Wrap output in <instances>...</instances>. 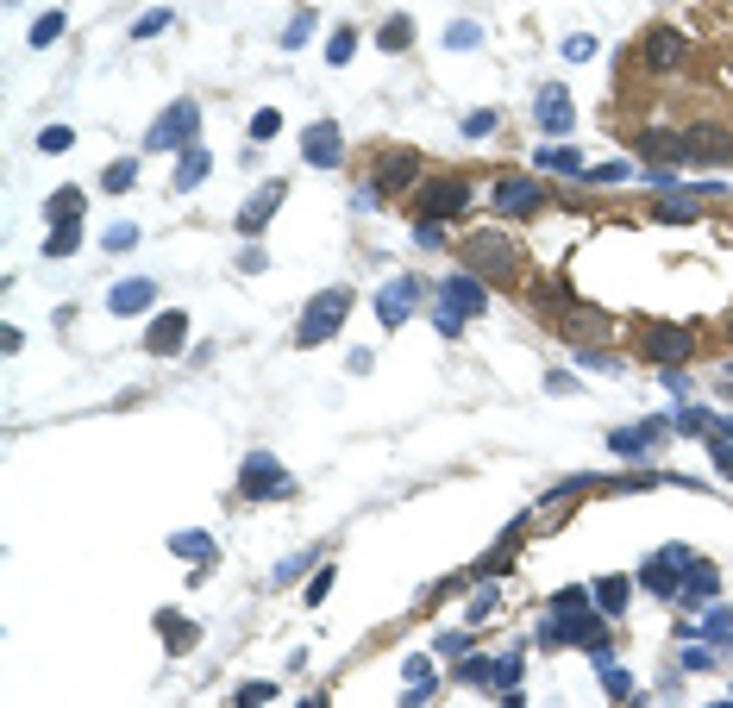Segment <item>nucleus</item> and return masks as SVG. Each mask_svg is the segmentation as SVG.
<instances>
[{
    "instance_id": "39",
    "label": "nucleus",
    "mask_w": 733,
    "mask_h": 708,
    "mask_svg": "<svg viewBox=\"0 0 733 708\" xmlns=\"http://www.w3.org/2000/svg\"><path fill=\"white\" fill-rule=\"evenodd\" d=\"M489 615H495V589L483 583V589H477V596H470V608H464V621H470V627H483Z\"/></svg>"
},
{
    "instance_id": "22",
    "label": "nucleus",
    "mask_w": 733,
    "mask_h": 708,
    "mask_svg": "<svg viewBox=\"0 0 733 708\" xmlns=\"http://www.w3.org/2000/svg\"><path fill=\"white\" fill-rule=\"evenodd\" d=\"M658 439H665V420H640V427H614V433H608V452H621V458H646Z\"/></svg>"
},
{
    "instance_id": "21",
    "label": "nucleus",
    "mask_w": 733,
    "mask_h": 708,
    "mask_svg": "<svg viewBox=\"0 0 733 708\" xmlns=\"http://www.w3.org/2000/svg\"><path fill=\"white\" fill-rule=\"evenodd\" d=\"M633 151H640L646 157V170H677V163H683V132H640V138H633Z\"/></svg>"
},
{
    "instance_id": "26",
    "label": "nucleus",
    "mask_w": 733,
    "mask_h": 708,
    "mask_svg": "<svg viewBox=\"0 0 733 708\" xmlns=\"http://www.w3.org/2000/svg\"><path fill=\"white\" fill-rule=\"evenodd\" d=\"M207 176H214V157H207L201 145H188L182 163H176V195H188V188H201Z\"/></svg>"
},
{
    "instance_id": "7",
    "label": "nucleus",
    "mask_w": 733,
    "mask_h": 708,
    "mask_svg": "<svg viewBox=\"0 0 733 708\" xmlns=\"http://www.w3.org/2000/svg\"><path fill=\"white\" fill-rule=\"evenodd\" d=\"M470 207V182L464 176H439L420 188V220H458Z\"/></svg>"
},
{
    "instance_id": "35",
    "label": "nucleus",
    "mask_w": 733,
    "mask_h": 708,
    "mask_svg": "<svg viewBox=\"0 0 733 708\" xmlns=\"http://www.w3.org/2000/svg\"><path fill=\"white\" fill-rule=\"evenodd\" d=\"M276 132H282V113H276V107H257V113H251V145H270Z\"/></svg>"
},
{
    "instance_id": "10",
    "label": "nucleus",
    "mask_w": 733,
    "mask_h": 708,
    "mask_svg": "<svg viewBox=\"0 0 733 708\" xmlns=\"http://www.w3.org/2000/svg\"><path fill=\"white\" fill-rule=\"evenodd\" d=\"M301 157L314 163V170H339V163H345V132L333 120H314L301 132Z\"/></svg>"
},
{
    "instance_id": "44",
    "label": "nucleus",
    "mask_w": 733,
    "mask_h": 708,
    "mask_svg": "<svg viewBox=\"0 0 733 708\" xmlns=\"http://www.w3.org/2000/svg\"><path fill=\"white\" fill-rule=\"evenodd\" d=\"M596 51H602V44L589 38V32H571V38H564V57H571V63H589Z\"/></svg>"
},
{
    "instance_id": "28",
    "label": "nucleus",
    "mask_w": 733,
    "mask_h": 708,
    "mask_svg": "<svg viewBox=\"0 0 733 708\" xmlns=\"http://www.w3.org/2000/svg\"><path fill=\"white\" fill-rule=\"evenodd\" d=\"M627 596H633V583H627V577H602V583H596L602 615H627Z\"/></svg>"
},
{
    "instance_id": "50",
    "label": "nucleus",
    "mask_w": 733,
    "mask_h": 708,
    "mask_svg": "<svg viewBox=\"0 0 733 708\" xmlns=\"http://www.w3.org/2000/svg\"><path fill=\"white\" fill-rule=\"evenodd\" d=\"M157 627L170 633V646H188V640H195V627H188L182 615H157Z\"/></svg>"
},
{
    "instance_id": "3",
    "label": "nucleus",
    "mask_w": 733,
    "mask_h": 708,
    "mask_svg": "<svg viewBox=\"0 0 733 708\" xmlns=\"http://www.w3.org/2000/svg\"><path fill=\"white\" fill-rule=\"evenodd\" d=\"M195 138H201V107L195 101H170L151 120V132H145V145H138V151H145V157L151 151H188Z\"/></svg>"
},
{
    "instance_id": "52",
    "label": "nucleus",
    "mask_w": 733,
    "mask_h": 708,
    "mask_svg": "<svg viewBox=\"0 0 733 708\" xmlns=\"http://www.w3.org/2000/svg\"><path fill=\"white\" fill-rule=\"evenodd\" d=\"M239 702H276V683L257 677V683H239Z\"/></svg>"
},
{
    "instance_id": "55",
    "label": "nucleus",
    "mask_w": 733,
    "mask_h": 708,
    "mask_svg": "<svg viewBox=\"0 0 733 708\" xmlns=\"http://www.w3.org/2000/svg\"><path fill=\"white\" fill-rule=\"evenodd\" d=\"M683 665H690V671H708V665H715V652H708V646H690V652H683Z\"/></svg>"
},
{
    "instance_id": "36",
    "label": "nucleus",
    "mask_w": 733,
    "mask_h": 708,
    "mask_svg": "<svg viewBox=\"0 0 733 708\" xmlns=\"http://www.w3.org/2000/svg\"><path fill=\"white\" fill-rule=\"evenodd\" d=\"M351 57H358V32L339 26L333 38H326V63H351Z\"/></svg>"
},
{
    "instance_id": "19",
    "label": "nucleus",
    "mask_w": 733,
    "mask_h": 708,
    "mask_svg": "<svg viewBox=\"0 0 733 708\" xmlns=\"http://www.w3.org/2000/svg\"><path fill=\"white\" fill-rule=\"evenodd\" d=\"M282 195H289V182H264V188H257V195H251V201L239 207V232H245V239H257V232H264V226L276 220Z\"/></svg>"
},
{
    "instance_id": "30",
    "label": "nucleus",
    "mask_w": 733,
    "mask_h": 708,
    "mask_svg": "<svg viewBox=\"0 0 733 708\" xmlns=\"http://www.w3.org/2000/svg\"><path fill=\"white\" fill-rule=\"evenodd\" d=\"M376 44H383V51H408V44H414V19H408V13L383 19V32H376Z\"/></svg>"
},
{
    "instance_id": "11",
    "label": "nucleus",
    "mask_w": 733,
    "mask_h": 708,
    "mask_svg": "<svg viewBox=\"0 0 733 708\" xmlns=\"http://www.w3.org/2000/svg\"><path fill=\"white\" fill-rule=\"evenodd\" d=\"M533 120H539V132H546V138H564V132L577 126L571 94H564L558 82H546V88H539V101H533Z\"/></svg>"
},
{
    "instance_id": "15",
    "label": "nucleus",
    "mask_w": 733,
    "mask_h": 708,
    "mask_svg": "<svg viewBox=\"0 0 733 708\" xmlns=\"http://www.w3.org/2000/svg\"><path fill=\"white\" fill-rule=\"evenodd\" d=\"M414 176H420V151H383V157H376L370 188H376V195H401Z\"/></svg>"
},
{
    "instance_id": "24",
    "label": "nucleus",
    "mask_w": 733,
    "mask_h": 708,
    "mask_svg": "<svg viewBox=\"0 0 733 708\" xmlns=\"http://www.w3.org/2000/svg\"><path fill=\"white\" fill-rule=\"evenodd\" d=\"M677 558H683V602H696V596L708 602V596H715V583H721V577H715V564H702L690 546H677Z\"/></svg>"
},
{
    "instance_id": "42",
    "label": "nucleus",
    "mask_w": 733,
    "mask_h": 708,
    "mask_svg": "<svg viewBox=\"0 0 733 708\" xmlns=\"http://www.w3.org/2000/svg\"><path fill=\"white\" fill-rule=\"evenodd\" d=\"M708 458H715V470L733 483V439H727V433H715V439H708Z\"/></svg>"
},
{
    "instance_id": "57",
    "label": "nucleus",
    "mask_w": 733,
    "mask_h": 708,
    "mask_svg": "<svg viewBox=\"0 0 733 708\" xmlns=\"http://www.w3.org/2000/svg\"><path fill=\"white\" fill-rule=\"evenodd\" d=\"M627 176V163H602V170H589V182H621Z\"/></svg>"
},
{
    "instance_id": "31",
    "label": "nucleus",
    "mask_w": 733,
    "mask_h": 708,
    "mask_svg": "<svg viewBox=\"0 0 733 708\" xmlns=\"http://www.w3.org/2000/svg\"><path fill=\"white\" fill-rule=\"evenodd\" d=\"M82 245V220H69V226H51L44 232V257H69Z\"/></svg>"
},
{
    "instance_id": "23",
    "label": "nucleus",
    "mask_w": 733,
    "mask_h": 708,
    "mask_svg": "<svg viewBox=\"0 0 733 708\" xmlns=\"http://www.w3.org/2000/svg\"><path fill=\"white\" fill-rule=\"evenodd\" d=\"M151 301H157V282H151V276H126V282H113L107 308H113V314H145Z\"/></svg>"
},
{
    "instance_id": "51",
    "label": "nucleus",
    "mask_w": 733,
    "mask_h": 708,
    "mask_svg": "<svg viewBox=\"0 0 733 708\" xmlns=\"http://www.w3.org/2000/svg\"><path fill=\"white\" fill-rule=\"evenodd\" d=\"M702 633H708V640H727V633H733V615H727V608H708Z\"/></svg>"
},
{
    "instance_id": "25",
    "label": "nucleus",
    "mask_w": 733,
    "mask_h": 708,
    "mask_svg": "<svg viewBox=\"0 0 733 708\" xmlns=\"http://www.w3.org/2000/svg\"><path fill=\"white\" fill-rule=\"evenodd\" d=\"M533 163H539V170H558V176H589L583 151H577V145H564V138H552V145H539V151H533Z\"/></svg>"
},
{
    "instance_id": "54",
    "label": "nucleus",
    "mask_w": 733,
    "mask_h": 708,
    "mask_svg": "<svg viewBox=\"0 0 733 708\" xmlns=\"http://www.w3.org/2000/svg\"><path fill=\"white\" fill-rule=\"evenodd\" d=\"M439 652L445 658H464L470 652V633H439Z\"/></svg>"
},
{
    "instance_id": "5",
    "label": "nucleus",
    "mask_w": 733,
    "mask_h": 708,
    "mask_svg": "<svg viewBox=\"0 0 733 708\" xmlns=\"http://www.w3.org/2000/svg\"><path fill=\"white\" fill-rule=\"evenodd\" d=\"M683 163H702V170H727L733 163V132L721 120H696L683 126Z\"/></svg>"
},
{
    "instance_id": "47",
    "label": "nucleus",
    "mask_w": 733,
    "mask_h": 708,
    "mask_svg": "<svg viewBox=\"0 0 733 708\" xmlns=\"http://www.w3.org/2000/svg\"><path fill=\"white\" fill-rule=\"evenodd\" d=\"M495 132V107H477V113H464V138H489Z\"/></svg>"
},
{
    "instance_id": "29",
    "label": "nucleus",
    "mask_w": 733,
    "mask_h": 708,
    "mask_svg": "<svg viewBox=\"0 0 733 708\" xmlns=\"http://www.w3.org/2000/svg\"><path fill=\"white\" fill-rule=\"evenodd\" d=\"M170 552L188 558V564H207V558H214V539H207V533H170Z\"/></svg>"
},
{
    "instance_id": "6",
    "label": "nucleus",
    "mask_w": 733,
    "mask_h": 708,
    "mask_svg": "<svg viewBox=\"0 0 733 708\" xmlns=\"http://www.w3.org/2000/svg\"><path fill=\"white\" fill-rule=\"evenodd\" d=\"M289 489H295V477L270 452H245V470H239V495H245V502H276V495H289Z\"/></svg>"
},
{
    "instance_id": "20",
    "label": "nucleus",
    "mask_w": 733,
    "mask_h": 708,
    "mask_svg": "<svg viewBox=\"0 0 733 708\" xmlns=\"http://www.w3.org/2000/svg\"><path fill=\"white\" fill-rule=\"evenodd\" d=\"M640 583L652 589V596H683V558H677V546H665L658 558H646L640 564Z\"/></svg>"
},
{
    "instance_id": "46",
    "label": "nucleus",
    "mask_w": 733,
    "mask_h": 708,
    "mask_svg": "<svg viewBox=\"0 0 733 708\" xmlns=\"http://www.w3.org/2000/svg\"><path fill=\"white\" fill-rule=\"evenodd\" d=\"M433 326H439L445 339H458V333H464V314L452 308V301H439V308H433Z\"/></svg>"
},
{
    "instance_id": "9",
    "label": "nucleus",
    "mask_w": 733,
    "mask_h": 708,
    "mask_svg": "<svg viewBox=\"0 0 733 708\" xmlns=\"http://www.w3.org/2000/svg\"><path fill=\"white\" fill-rule=\"evenodd\" d=\"M721 195V182H696V188H671L665 201H652V220H665V226H683V220H696L702 214V201H715Z\"/></svg>"
},
{
    "instance_id": "2",
    "label": "nucleus",
    "mask_w": 733,
    "mask_h": 708,
    "mask_svg": "<svg viewBox=\"0 0 733 708\" xmlns=\"http://www.w3.org/2000/svg\"><path fill=\"white\" fill-rule=\"evenodd\" d=\"M464 270L470 276H495V282H508L514 270H520V245L508 239V232H470L464 239Z\"/></svg>"
},
{
    "instance_id": "48",
    "label": "nucleus",
    "mask_w": 733,
    "mask_h": 708,
    "mask_svg": "<svg viewBox=\"0 0 733 708\" xmlns=\"http://www.w3.org/2000/svg\"><path fill=\"white\" fill-rule=\"evenodd\" d=\"M163 26H170V13H163V7H157V13H145V19H132V38H138V44H145V38H157Z\"/></svg>"
},
{
    "instance_id": "32",
    "label": "nucleus",
    "mask_w": 733,
    "mask_h": 708,
    "mask_svg": "<svg viewBox=\"0 0 733 708\" xmlns=\"http://www.w3.org/2000/svg\"><path fill=\"white\" fill-rule=\"evenodd\" d=\"M138 163H145V151H132V157L113 163V170H107V195H126V188L138 182Z\"/></svg>"
},
{
    "instance_id": "40",
    "label": "nucleus",
    "mask_w": 733,
    "mask_h": 708,
    "mask_svg": "<svg viewBox=\"0 0 733 708\" xmlns=\"http://www.w3.org/2000/svg\"><path fill=\"white\" fill-rule=\"evenodd\" d=\"M63 38V13H44V19H32V44L44 51V44H57Z\"/></svg>"
},
{
    "instance_id": "4",
    "label": "nucleus",
    "mask_w": 733,
    "mask_h": 708,
    "mask_svg": "<svg viewBox=\"0 0 733 708\" xmlns=\"http://www.w3.org/2000/svg\"><path fill=\"white\" fill-rule=\"evenodd\" d=\"M345 314H351V289H320L295 320V345H326L345 326Z\"/></svg>"
},
{
    "instance_id": "33",
    "label": "nucleus",
    "mask_w": 733,
    "mask_h": 708,
    "mask_svg": "<svg viewBox=\"0 0 733 708\" xmlns=\"http://www.w3.org/2000/svg\"><path fill=\"white\" fill-rule=\"evenodd\" d=\"M314 571H320V552H295V558L276 564V583H295V577H314Z\"/></svg>"
},
{
    "instance_id": "17",
    "label": "nucleus",
    "mask_w": 733,
    "mask_h": 708,
    "mask_svg": "<svg viewBox=\"0 0 733 708\" xmlns=\"http://www.w3.org/2000/svg\"><path fill=\"white\" fill-rule=\"evenodd\" d=\"M182 339H188V314H182V308H163V314L145 326V351H151V358H176Z\"/></svg>"
},
{
    "instance_id": "41",
    "label": "nucleus",
    "mask_w": 733,
    "mask_h": 708,
    "mask_svg": "<svg viewBox=\"0 0 733 708\" xmlns=\"http://www.w3.org/2000/svg\"><path fill=\"white\" fill-rule=\"evenodd\" d=\"M132 245H138V226H132V220L107 226V239H101V251H132Z\"/></svg>"
},
{
    "instance_id": "27",
    "label": "nucleus",
    "mask_w": 733,
    "mask_h": 708,
    "mask_svg": "<svg viewBox=\"0 0 733 708\" xmlns=\"http://www.w3.org/2000/svg\"><path fill=\"white\" fill-rule=\"evenodd\" d=\"M44 220L51 226H69V220H82V188L76 182H63L51 201H44Z\"/></svg>"
},
{
    "instance_id": "45",
    "label": "nucleus",
    "mask_w": 733,
    "mask_h": 708,
    "mask_svg": "<svg viewBox=\"0 0 733 708\" xmlns=\"http://www.w3.org/2000/svg\"><path fill=\"white\" fill-rule=\"evenodd\" d=\"M69 145H76V132H69V126H44V132H38V151H51V157L69 151Z\"/></svg>"
},
{
    "instance_id": "43",
    "label": "nucleus",
    "mask_w": 733,
    "mask_h": 708,
    "mask_svg": "<svg viewBox=\"0 0 733 708\" xmlns=\"http://www.w3.org/2000/svg\"><path fill=\"white\" fill-rule=\"evenodd\" d=\"M408 690H427L433 696V658H420V652L408 658Z\"/></svg>"
},
{
    "instance_id": "56",
    "label": "nucleus",
    "mask_w": 733,
    "mask_h": 708,
    "mask_svg": "<svg viewBox=\"0 0 733 708\" xmlns=\"http://www.w3.org/2000/svg\"><path fill=\"white\" fill-rule=\"evenodd\" d=\"M577 364H583V370H621L614 358H602V351H577Z\"/></svg>"
},
{
    "instance_id": "12",
    "label": "nucleus",
    "mask_w": 733,
    "mask_h": 708,
    "mask_svg": "<svg viewBox=\"0 0 733 708\" xmlns=\"http://www.w3.org/2000/svg\"><path fill=\"white\" fill-rule=\"evenodd\" d=\"M414 301H420V282L414 276H389L383 289H376V320H383V326L414 320Z\"/></svg>"
},
{
    "instance_id": "49",
    "label": "nucleus",
    "mask_w": 733,
    "mask_h": 708,
    "mask_svg": "<svg viewBox=\"0 0 733 708\" xmlns=\"http://www.w3.org/2000/svg\"><path fill=\"white\" fill-rule=\"evenodd\" d=\"M602 690H608V696H633V677H627L621 665H602Z\"/></svg>"
},
{
    "instance_id": "38",
    "label": "nucleus",
    "mask_w": 733,
    "mask_h": 708,
    "mask_svg": "<svg viewBox=\"0 0 733 708\" xmlns=\"http://www.w3.org/2000/svg\"><path fill=\"white\" fill-rule=\"evenodd\" d=\"M477 38H483V26H477V19H458V26L445 32V51H470Z\"/></svg>"
},
{
    "instance_id": "1",
    "label": "nucleus",
    "mask_w": 733,
    "mask_h": 708,
    "mask_svg": "<svg viewBox=\"0 0 733 708\" xmlns=\"http://www.w3.org/2000/svg\"><path fill=\"white\" fill-rule=\"evenodd\" d=\"M539 646H583L596 665H608V627L589 615V596L583 602H552V615L539 621Z\"/></svg>"
},
{
    "instance_id": "13",
    "label": "nucleus",
    "mask_w": 733,
    "mask_h": 708,
    "mask_svg": "<svg viewBox=\"0 0 733 708\" xmlns=\"http://www.w3.org/2000/svg\"><path fill=\"white\" fill-rule=\"evenodd\" d=\"M539 201H552V188L533 182V176H502L495 182V214H533Z\"/></svg>"
},
{
    "instance_id": "8",
    "label": "nucleus",
    "mask_w": 733,
    "mask_h": 708,
    "mask_svg": "<svg viewBox=\"0 0 733 708\" xmlns=\"http://www.w3.org/2000/svg\"><path fill=\"white\" fill-rule=\"evenodd\" d=\"M640 351H646V358L652 364H683V358H690V351H696V333H690V326H646V333H640Z\"/></svg>"
},
{
    "instance_id": "14",
    "label": "nucleus",
    "mask_w": 733,
    "mask_h": 708,
    "mask_svg": "<svg viewBox=\"0 0 733 708\" xmlns=\"http://www.w3.org/2000/svg\"><path fill=\"white\" fill-rule=\"evenodd\" d=\"M439 301H452V308L464 314V320H477L483 308H489V289H483V276H470V270H452L439 282Z\"/></svg>"
},
{
    "instance_id": "18",
    "label": "nucleus",
    "mask_w": 733,
    "mask_h": 708,
    "mask_svg": "<svg viewBox=\"0 0 733 708\" xmlns=\"http://www.w3.org/2000/svg\"><path fill=\"white\" fill-rule=\"evenodd\" d=\"M458 677L483 683V690H514V683H520V658H464Z\"/></svg>"
},
{
    "instance_id": "37",
    "label": "nucleus",
    "mask_w": 733,
    "mask_h": 708,
    "mask_svg": "<svg viewBox=\"0 0 733 708\" xmlns=\"http://www.w3.org/2000/svg\"><path fill=\"white\" fill-rule=\"evenodd\" d=\"M307 38H314V13H295L289 26H282V51H301Z\"/></svg>"
},
{
    "instance_id": "53",
    "label": "nucleus",
    "mask_w": 733,
    "mask_h": 708,
    "mask_svg": "<svg viewBox=\"0 0 733 708\" xmlns=\"http://www.w3.org/2000/svg\"><path fill=\"white\" fill-rule=\"evenodd\" d=\"M677 427H683V433H702V427H715V420H708L702 408H677Z\"/></svg>"
},
{
    "instance_id": "58",
    "label": "nucleus",
    "mask_w": 733,
    "mask_h": 708,
    "mask_svg": "<svg viewBox=\"0 0 733 708\" xmlns=\"http://www.w3.org/2000/svg\"><path fill=\"white\" fill-rule=\"evenodd\" d=\"M727 333H733V314H727Z\"/></svg>"
},
{
    "instance_id": "16",
    "label": "nucleus",
    "mask_w": 733,
    "mask_h": 708,
    "mask_svg": "<svg viewBox=\"0 0 733 708\" xmlns=\"http://www.w3.org/2000/svg\"><path fill=\"white\" fill-rule=\"evenodd\" d=\"M683 51H690V38H683L677 26H652V32L640 38V63H646V69H677Z\"/></svg>"
},
{
    "instance_id": "34",
    "label": "nucleus",
    "mask_w": 733,
    "mask_h": 708,
    "mask_svg": "<svg viewBox=\"0 0 733 708\" xmlns=\"http://www.w3.org/2000/svg\"><path fill=\"white\" fill-rule=\"evenodd\" d=\"M333 577H339L333 564H320V571L307 577V596H301V602H307V608H326V596H333Z\"/></svg>"
}]
</instances>
